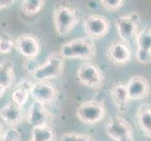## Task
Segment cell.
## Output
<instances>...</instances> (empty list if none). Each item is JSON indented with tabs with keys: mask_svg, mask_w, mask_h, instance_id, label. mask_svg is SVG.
I'll return each instance as SVG.
<instances>
[{
	"mask_svg": "<svg viewBox=\"0 0 151 141\" xmlns=\"http://www.w3.org/2000/svg\"><path fill=\"white\" fill-rule=\"evenodd\" d=\"M107 114L104 103L96 100L82 103L77 109V117L79 120L88 125H94L105 119Z\"/></svg>",
	"mask_w": 151,
	"mask_h": 141,
	"instance_id": "cell-4",
	"label": "cell"
},
{
	"mask_svg": "<svg viewBox=\"0 0 151 141\" xmlns=\"http://www.w3.org/2000/svg\"><path fill=\"white\" fill-rule=\"evenodd\" d=\"M105 130L106 134L114 141H134L131 125L120 116L110 118L106 123Z\"/></svg>",
	"mask_w": 151,
	"mask_h": 141,
	"instance_id": "cell-5",
	"label": "cell"
},
{
	"mask_svg": "<svg viewBox=\"0 0 151 141\" xmlns=\"http://www.w3.org/2000/svg\"><path fill=\"white\" fill-rule=\"evenodd\" d=\"M50 114L45 105L33 102L27 112V122L32 127H42L48 125Z\"/></svg>",
	"mask_w": 151,
	"mask_h": 141,
	"instance_id": "cell-14",
	"label": "cell"
},
{
	"mask_svg": "<svg viewBox=\"0 0 151 141\" xmlns=\"http://www.w3.org/2000/svg\"><path fill=\"white\" fill-rule=\"evenodd\" d=\"M14 47L27 59H35L41 52L39 39L32 34H23L14 41Z\"/></svg>",
	"mask_w": 151,
	"mask_h": 141,
	"instance_id": "cell-10",
	"label": "cell"
},
{
	"mask_svg": "<svg viewBox=\"0 0 151 141\" xmlns=\"http://www.w3.org/2000/svg\"><path fill=\"white\" fill-rule=\"evenodd\" d=\"M14 65L9 58L0 61V87L8 89L14 81Z\"/></svg>",
	"mask_w": 151,
	"mask_h": 141,
	"instance_id": "cell-19",
	"label": "cell"
},
{
	"mask_svg": "<svg viewBox=\"0 0 151 141\" xmlns=\"http://www.w3.org/2000/svg\"><path fill=\"white\" fill-rule=\"evenodd\" d=\"M3 132V126H2V123L0 122V135H1V133Z\"/></svg>",
	"mask_w": 151,
	"mask_h": 141,
	"instance_id": "cell-28",
	"label": "cell"
},
{
	"mask_svg": "<svg viewBox=\"0 0 151 141\" xmlns=\"http://www.w3.org/2000/svg\"><path fill=\"white\" fill-rule=\"evenodd\" d=\"M100 3L107 11H118L119 9H121L124 6L125 1L124 0H101Z\"/></svg>",
	"mask_w": 151,
	"mask_h": 141,
	"instance_id": "cell-25",
	"label": "cell"
},
{
	"mask_svg": "<svg viewBox=\"0 0 151 141\" xmlns=\"http://www.w3.org/2000/svg\"><path fill=\"white\" fill-rule=\"evenodd\" d=\"M60 141H96L93 136L86 134L65 133L60 136Z\"/></svg>",
	"mask_w": 151,
	"mask_h": 141,
	"instance_id": "cell-22",
	"label": "cell"
},
{
	"mask_svg": "<svg viewBox=\"0 0 151 141\" xmlns=\"http://www.w3.org/2000/svg\"><path fill=\"white\" fill-rule=\"evenodd\" d=\"M14 2V0H0V11L12 6Z\"/></svg>",
	"mask_w": 151,
	"mask_h": 141,
	"instance_id": "cell-26",
	"label": "cell"
},
{
	"mask_svg": "<svg viewBox=\"0 0 151 141\" xmlns=\"http://www.w3.org/2000/svg\"><path fill=\"white\" fill-rule=\"evenodd\" d=\"M31 138L28 141H54L56 132L49 125L42 127H32Z\"/></svg>",
	"mask_w": 151,
	"mask_h": 141,
	"instance_id": "cell-20",
	"label": "cell"
},
{
	"mask_svg": "<svg viewBox=\"0 0 151 141\" xmlns=\"http://www.w3.org/2000/svg\"><path fill=\"white\" fill-rule=\"evenodd\" d=\"M32 84L30 81L25 79L19 83L17 86L13 88L12 92V100L19 106L23 107L27 103L30 96V88Z\"/></svg>",
	"mask_w": 151,
	"mask_h": 141,
	"instance_id": "cell-17",
	"label": "cell"
},
{
	"mask_svg": "<svg viewBox=\"0 0 151 141\" xmlns=\"http://www.w3.org/2000/svg\"><path fill=\"white\" fill-rule=\"evenodd\" d=\"M30 96L34 102L47 105L54 103L58 97V90L55 85L48 81H37L30 88Z\"/></svg>",
	"mask_w": 151,
	"mask_h": 141,
	"instance_id": "cell-9",
	"label": "cell"
},
{
	"mask_svg": "<svg viewBox=\"0 0 151 141\" xmlns=\"http://www.w3.org/2000/svg\"><path fill=\"white\" fill-rule=\"evenodd\" d=\"M44 6V0H25L21 4V9L26 15L31 16L39 12Z\"/></svg>",
	"mask_w": 151,
	"mask_h": 141,
	"instance_id": "cell-21",
	"label": "cell"
},
{
	"mask_svg": "<svg viewBox=\"0 0 151 141\" xmlns=\"http://www.w3.org/2000/svg\"><path fill=\"white\" fill-rule=\"evenodd\" d=\"M139 22L140 18L137 13L120 16L116 19L115 25L117 32L122 41L129 43L130 41L135 39L138 34Z\"/></svg>",
	"mask_w": 151,
	"mask_h": 141,
	"instance_id": "cell-7",
	"label": "cell"
},
{
	"mask_svg": "<svg viewBox=\"0 0 151 141\" xmlns=\"http://www.w3.org/2000/svg\"><path fill=\"white\" fill-rule=\"evenodd\" d=\"M64 68V58L59 52L51 53L47 59L33 70L32 76L37 81H47L61 75Z\"/></svg>",
	"mask_w": 151,
	"mask_h": 141,
	"instance_id": "cell-3",
	"label": "cell"
},
{
	"mask_svg": "<svg viewBox=\"0 0 151 141\" xmlns=\"http://www.w3.org/2000/svg\"><path fill=\"white\" fill-rule=\"evenodd\" d=\"M6 90H7L6 88H2V87H0V98H2V96L4 95V93L6 92Z\"/></svg>",
	"mask_w": 151,
	"mask_h": 141,
	"instance_id": "cell-27",
	"label": "cell"
},
{
	"mask_svg": "<svg viewBox=\"0 0 151 141\" xmlns=\"http://www.w3.org/2000/svg\"><path fill=\"white\" fill-rule=\"evenodd\" d=\"M21 135L14 127H8L0 135V141H20Z\"/></svg>",
	"mask_w": 151,
	"mask_h": 141,
	"instance_id": "cell-23",
	"label": "cell"
},
{
	"mask_svg": "<svg viewBox=\"0 0 151 141\" xmlns=\"http://www.w3.org/2000/svg\"><path fill=\"white\" fill-rule=\"evenodd\" d=\"M127 90L130 101L143 100L149 95L150 87L145 77L141 75H133L127 83Z\"/></svg>",
	"mask_w": 151,
	"mask_h": 141,
	"instance_id": "cell-13",
	"label": "cell"
},
{
	"mask_svg": "<svg viewBox=\"0 0 151 141\" xmlns=\"http://www.w3.org/2000/svg\"><path fill=\"white\" fill-rule=\"evenodd\" d=\"M23 107L19 106L12 101L5 105L0 110V119L9 125V127L19 125L23 120Z\"/></svg>",
	"mask_w": 151,
	"mask_h": 141,
	"instance_id": "cell-15",
	"label": "cell"
},
{
	"mask_svg": "<svg viewBox=\"0 0 151 141\" xmlns=\"http://www.w3.org/2000/svg\"><path fill=\"white\" fill-rule=\"evenodd\" d=\"M107 56L114 65L123 66L131 59V52L127 43L122 41H113L107 49Z\"/></svg>",
	"mask_w": 151,
	"mask_h": 141,
	"instance_id": "cell-12",
	"label": "cell"
},
{
	"mask_svg": "<svg viewBox=\"0 0 151 141\" xmlns=\"http://www.w3.org/2000/svg\"><path fill=\"white\" fill-rule=\"evenodd\" d=\"M136 58L142 64L151 62V28H144L138 32L136 38Z\"/></svg>",
	"mask_w": 151,
	"mask_h": 141,
	"instance_id": "cell-11",
	"label": "cell"
},
{
	"mask_svg": "<svg viewBox=\"0 0 151 141\" xmlns=\"http://www.w3.org/2000/svg\"><path fill=\"white\" fill-rule=\"evenodd\" d=\"M77 77L80 84L91 88H100L104 85V74L101 69L93 62H85L77 70Z\"/></svg>",
	"mask_w": 151,
	"mask_h": 141,
	"instance_id": "cell-6",
	"label": "cell"
},
{
	"mask_svg": "<svg viewBox=\"0 0 151 141\" xmlns=\"http://www.w3.org/2000/svg\"><path fill=\"white\" fill-rule=\"evenodd\" d=\"M59 53L64 59L89 60L96 56V49L90 38H78L63 44Z\"/></svg>",
	"mask_w": 151,
	"mask_h": 141,
	"instance_id": "cell-1",
	"label": "cell"
},
{
	"mask_svg": "<svg viewBox=\"0 0 151 141\" xmlns=\"http://www.w3.org/2000/svg\"><path fill=\"white\" fill-rule=\"evenodd\" d=\"M111 96L113 103L117 109L121 112H125L129 107L130 100L127 90V86L124 84H116L111 89Z\"/></svg>",
	"mask_w": 151,
	"mask_h": 141,
	"instance_id": "cell-16",
	"label": "cell"
},
{
	"mask_svg": "<svg viewBox=\"0 0 151 141\" xmlns=\"http://www.w3.org/2000/svg\"><path fill=\"white\" fill-rule=\"evenodd\" d=\"M83 27L85 33L91 40H99L107 35L110 29V22L103 15L93 14L84 20Z\"/></svg>",
	"mask_w": 151,
	"mask_h": 141,
	"instance_id": "cell-8",
	"label": "cell"
},
{
	"mask_svg": "<svg viewBox=\"0 0 151 141\" xmlns=\"http://www.w3.org/2000/svg\"><path fill=\"white\" fill-rule=\"evenodd\" d=\"M14 47V41L9 36H0V54L11 53Z\"/></svg>",
	"mask_w": 151,
	"mask_h": 141,
	"instance_id": "cell-24",
	"label": "cell"
},
{
	"mask_svg": "<svg viewBox=\"0 0 151 141\" xmlns=\"http://www.w3.org/2000/svg\"><path fill=\"white\" fill-rule=\"evenodd\" d=\"M136 120L140 130L151 138V106L148 105H141L136 113Z\"/></svg>",
	"mask_w": 151,
	"mask_h": 141,
	"instance_id": "cell-18",
	"label": "cell"
},
{
	"mask_svg": "<svg viewBox=\"0 0 151 141\" xmlns=\"http://www.w3.org/2000/svg\"><path fill=\"white\" fill-rule=\"evenodd\" d=\"M54 26L60 36H65L78 25L79 17L78 11L68 5H58L53 15Z\"/></svg>",
	"mask_w": 151,
	"mask_h": 141,
	"instance_id": "cell-2",
	"label": "cell"
}]
</instances>
